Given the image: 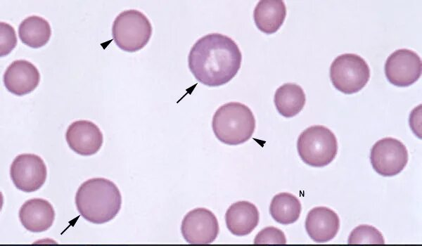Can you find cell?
Masks as SVG:
<instances>
[{
  "label": "cell",
  "instance_id": "8",
  "mask_svg": "<svg viewBox=\"0 0 422 246\" xmlns=\"http://www.w3.org/2000/svg\"><path fill=\"white\" fill-rule=\"evenodd\" d=\"M10 176L18 189L26 193L34 192L46 181V166L37 155L20 154L15 157L11 164Z\"/></svg>",
  "mask_w": 422,
  "mask_h": 246
},
{
  "label": "cell",
  "instance_id": "21",
  "mask_svg": "<svg viewBox=\"0 0 422 246\" xmlns=\"http://www.w3.org/2000/svg\"><path fill=\"white\" fill-rule=\"evenodd\" d=\"M253 242L255 245H285L286 238L281 229L267 226L259 231Z\"/></svg>",
  "mask_w": 422,
  "mask_h": 246
},
{
  "label": "cell",
  "instance_id": "3",
  "mask_svg": "<svg viewBox=\"0 0 422 246\" xmlns=\"http://www.w3.org/2000/svg\"><path fill=\"white\" fill-rule=\"evenodd\" d=\"M212 128L219 141L236 145L251 138L255 129V119L252 110L245 104L229 102L216 110Z\"/></svg>",
  "mask_w": 422,
  "mask_h": 246
},
{
  "label": "cell",
  "instance_id": "9",
  "mask_svg": "<svg viewBox=\"0 0 422 246\" xmlns=\"http://www.w3.org/2000/svg\"><path fill=\"white\" fill-rule=\"evenodd\" d=\"M422 62L414 51L400 48L392 52L385 64V74L393 85L405 87L415 83L421 76Z\"/></svg>",
  "mask_w": 422,
  "mask_h": 246
},
{
  "label": "cell",
  "instance_id": "20",
  "mask_svg": "<svg viewBox=\"0 0 422 246\" xmlns=\"http://www.w3.org/2000/svg\"><path fill=\"white\" fill-rule=\"evenodd\" d=\"M349 246H362L365 245H384L385 240L382 233L374 226L362 224L355 227L347 239Z\"/></svg>",
  "mask_w": 422,
  "mask_h": 246
},
{
  "label": "cell",
  "instance_id": "22",
  "mask_svg": "<svg viewBox=\"0 0 422 246\" xmlns=\"http://www.w3.org/2000/svg\"><path fill=\"white\" fill-rule=\"evenodd\" d=\"M0 56L10 53L17 44V37L13 27L5 22L0 23Z\"/></svg>",
  "mask_w": 422,
  "mask_h": 246
},
{
  "label": "cell",
  "instance_id": "14",
  "mask_svg": "<svg viewBox=\"0 0 422 246\" xmlns=\"http://www.w3.org/2000/svg\"><path fill=\"white\" fill-rule=\"evenodd\" d=\"M19 219L23 227L32 233L47 231L55 219L52 205L42 198L27 200L19 210Z\"/></svg>",
  "mask_w": 422,
  "mask_h": 246
},
{
  "label": "cell",
  "instance_id": "10",
  "mask_svg": "<svg viewBox=\"0 0 422 246\" xmlns=\"http://www.w3.org/2000/svg\"><path fill=\"white\" fill-rule=\"evenodd\" d=\"M219 224L212 212L204 207L189 211L184 217L181 232L184 240L192 245L212 243L219 233Z\"/></svg>",
  "mask_w": 422,
  "mask_h": 246
},
{
  "label": "cell",
  "instance_id": "12",
  "mask_svg": "<svg viewBox=\"0 0 422 246\" xmlns=\"http://www.w3.org/2000/svg\"><path fill=\"white\" fill-rule=\"evenodd\" d=\"M40 81L37 67L25 60H15L6 68L3 82L6 89L16 96H23L34 91Z\"/></svg>",
  "mask_w": 422,
  "mask_h": 246
},
{
  "label": "cell",
  "instance_id": "5",
  "mask_svg": "<svg viewBox=\"0 0 422 246\" xmlns=\"http://www.w3.org/2000/svg\"><path fill=\"white\" fill-rule=\"evenodd\" d=\"M148 18L135 9L125 10L117 15L112 26V35L117 46L127 52L142 49L152 35Z\"/></svg>",
  "mask_w": 422,
  "mask_h": 246
},
{
  "label": "cell",
  "instance_id": "23",
  "mask_svg": "<svg viewBox=\"0 0 422 246\" xmlns=\"http://www.w3.org/2000/svg\"><path fill=\"white\" fill-rule=\"evenodd\" d=\"M418 106L410 114L409 124L413 132L420 138H421V108L418 110Z\"/></svg>",
  "mask_w": 422,
  "mask_h": 246
},
{
  "label": "cell",
  "instance_id": "13",
  "mask_svg": "<svg viewBox=\"0 0 422 246\" xmlns=\"http://www.w3.org/2000/svg\"><path fill=\"white\" fill-rule=\"evenodd\" d=\"M340 228V219L336 212L326 207H315L307 214L305 229L316 242H328L335 238Z\"/></svg>",
  "mask_w": 422,
  "mask_h": 246
},
{
  "label": "cell",
  "instance_id": "18",
  "mask_svg": "<svg viewBox=\"0 0 422 246\" xmlns=\"http://www.w3.org/2000/svg\"><path fill=\"white\" fill-rule=\"evenodd\" d=\"M18 35L23 44L37 48L48 43L51 35V28L49 22L44 18L30 15L20 24Z\"/></svg>",
  "mask_w": 422,
  "mask_h": 246
},
{
  "label": "cell",
  "instance_id": "24",
  "mask_svg": "<svg viewBox=\"0 0 422 246\" xmlns=\"http://www.w3.org/2000/svg\"><path fill=\"white\" fill-rule=\"evenodd\" d=\"M53 246H64V245H53ZM65 246H68V245H65ZM70 246H78V245H70Z\"/></svg>",
  "mask_w": 422,
  "mask_h": 246
},
{
  "label": "cell",
  "instance_id": "2",
  "mask_svg": "<svg viewBox=\"0 0 422 246\" xmlns=\"http://www.w3.org/2000/svg\"><path fill=\"white\" fill-rule=\"evenodd\" d=\"M77 209L87 221L101 224L113 219L121 208L122 197L117 186L104 178L84 181L75 195Z\"/></svg>",
  "mask_w": 422,
  "mask_h": 246
},
{
  "label": "cell",
  "instance_id": "16",
  "mask_svg": "<svg viewBox=\"0 0 422 246\" xmlns=\"http://www.w3.org/2000/svg\"><path fill=\"white\" fill-rule=\"evenodd\" d=\"M286 16V7L282 0H261L253 11L256 27L267 34L276 32L283 24Z\"/></svg>",
  "mask_w": 422,
  "mask_h": 246
},
{
  "label": "cell",
  "instance_id": "4",
  "mask_svg": "<svg viewBox=\"0 0 422 246\" xmlns=\"http://www.w3.org/2000/svg\"><path fill=\"white\" fill-rule=\"evenodd\" d=\"M297 150L305 164L322 167L335 159L338 153V141L328 128L323 125H313L300 134Z\"/></svg>",
  "mask_w": 422,
  "mask_h": 246
},
{
  "label": "cell",
  "instance_id": "19",
  "mask_svg": "<svg viewBox=\"0 0 422 246\" xmlns=\"http://www.w3.org/2000/svg\"><path fill=\"white\" fill-rule=\"evenodd\" d=\"M302 205L299 199L289 193L275 195L269 205V213L276 222L288 225L295 222L300 217Z\"/></svg>",
  "mask_w": 422,
  "mask_h": 246
},
{
  "label": "cell",
  "instance_id": "15",
  "mask_svg": "<svg viewBox=\"0 0 422 246\" xmlns=\"http://www.w3.org/2000/svg\"><path fill=\"white\" fill-rule=\"evenodd\" d=\"M260 212L257 207L246 200L237 201L229 206L225 214L228 230L234 235L245 236L257 226Z\"/></svg>",
  "mask_w": 422,
  "mask_h": 246
},
{
  "label": "cell",
  "instance_id": "6",
  "mask_svg": "<svg viewBox=\"0 0 422 246\" xmlns=\"http://www.w3.org/2000/svg\"><path fill=\"white\" fill-rule=\"evenodd\" d=\"M370 78V68L366 60L354 53L337 56L330 67L333 86L345 94H352L363 89Z\"/></svg>",
  "mask_w": 422,
  "mask_h": 246
},
{
  "label": "cell",
  "instance_id": "1",
  "mask_svg": "<svg viewBox=\"0 0 422 246\" xmlns=\"http://www.w3.org/2000/svg\"><path fill=\"white\" fill-rule=\"evenodd\" d=\"M241 61L237 44L220 33L200 37L188 57L190 71L199 82L207 86H219L230 82L238 73Z\"/></svg>",
  "mask_w": 422,
  "mask_h": 246
},
{
  "label": "cell",
  "instance_id": "11",
  "mask_svg": "<svg viewBox=\"0 0 422 246\" xmlns=\"http://www.w3.org/2000/svg\"><path fill=\"white\" fill-rule=\"evenodd\" d=\"M65 139L72 150L84 156L96 153L103 142V134L98 127L84 119L75 121L68 126Z\"/></svg>",
  "mask_w": 422,
  "mask_h": 246
},
{
  "label": "cell",
  "instance_id": "17",
  "mask_svg": "<svg viewBox=\"0 0 422 246\" xmlns=\"http://www.w3.org/2000/svg\"><path fill=\"white\" fill-rule=\"evenodd\" d=\"M274 102L280 115L293 117L304 108L306 96L302 88L295 83H286L275 91Z\"/></svg>",
  "mask_w": 422,
  "mask_h": 246
},
{
  "label": "cell",
  "instance_id": "25",
  "mask_svg": "<svg viewBox=\"0 0 422 246\" xmlns=\"http://www.w3.org/2000/svg\"><path fill=\"white\" fill-rule=\"evenodd\" d=\"M284 246H300V245H284Z\"/></svg>",
  "mask_w": 422,
  "mask_h": 246
},
{
  "label": "cell",
  "instance_id": "7",
  "mask_svg": "<svg viewBox=\"0 0 422 246\" xmlns=\"http://www.w3.org/2000/svg\"><path fill=\"white\" fill-rule=\"evenodd\" d=\"M406 146L399 140L386 137L376 141L370 151V161L374 170L383 176L400 173L408 162Z\"/></svg>",
  "mask_w": 422,
  "mask_h": 246
}]
</instances>
